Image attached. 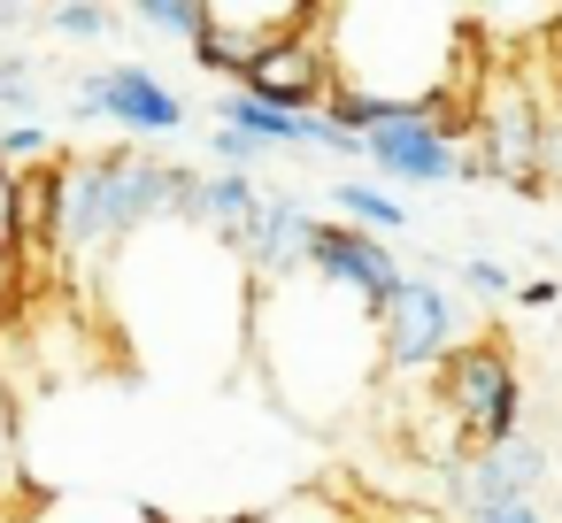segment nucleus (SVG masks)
<instances>
[{
	"mask_svg": "<svg viewBox=\"0 0 562 523\" xmlns=\"http://www.w3.org/2000/svg\"><path fill=\"white\" fill-rule=\"evenodd\" d=\"M362 162L393 185H470L462 162V109H424V116H378L362 124Z\"/></svg>",
	"mask_w": 562,
	"mask_h": 523,
	"instance_id": "nucleus-6",
	"label": "nucleus"
},
{
	"mask_svg": "<svg viewBox=\"0 0 562 523\" xmlns=\"http://www.w3.org/2000/svg\"><path fill=\"white\" fill-rule=\"evenodd\" d=\"M255 523H355L339 500H324V492H308V500H285V508H270V515H255Z\"/></svg>",
	"mask_w": 562,
	"mask_h": 523,
	"instance_id": "nucleus-17",
	"label": "nucleus"
},
{
	"mask_svg": "<svg viewBox=\"0 0 562 523\" xmlns=\"http://www.w3.org/2000/svg\"><path fill=\"white\" fill-rule=\"evenodd\" d=\"M32 24V9H16V0H0V32H24Z\"/></svg>",
	"mask_w": 562,
	"mask_h": 523,
	"instance_id": "nucleus-23",
	"label": "nucleus"
},
{
	"mask_svg": "<svg viewBox=\"0 0 562 523\" xmlns=\"http://www.w3.org/2000/svg\"><path fill=\"white\" fill-rule=\"evenodd\" d=\"M132 16L147 24V32H170V39H201V24H209V9L201 0H132Z\"/></svg>",
	"mask_w": 562,
	"mask_h": 523,
	"instance_id": "nucleus-14",
	"label": "nucleus"
},
{
	"mask_svg": "<svg viewBox=\"0 0 562 523\" xmlns=\"http://www.w3.org/2000/svg\"><path fill=\"white\" fill-rule=\"evenodd\" d=\"M0 254H16V170L0 162Z\"/></svg>",
	"mask_w": 562,
	"mask_h": 523,
	"instance_id": "nucleus-20",
	"label": "nucleus"
},
{
	"mask_svg": "<svg viewBox=\"0 0 562 523\" xmlns=\"http://www.w3.org/2000/svg\"><path fill=\"white\" fill-rule=\"evenodd\" d=\"M547 55H554V62H562V24H554V47H547ZM554 78H562V70H554Z\"/></svg>",
	"mask_w": 562,
	"mask_h": 523,
	"instance_id": "nucleus-26",
	"label": "nucleus"
},
{
	"mask_svg": "<svg viewBox=\"0 0 562 523\" xmlns=\"http://www.w3.org/2000/svg\"><path fill=\"white\" fill-rule=\"evenodd\" d=\"M0 308H9V254H0Z\"/></svg>",
	"mask_w": 562,
	"mask_h": 523,
	"instance_id": "nucleus-25",
	"label": "nucleus"
},
{
	"mask_svg": "<svg viewBox=\"0 0 562 523\" xmlns=\"http://www.w3.org/2000/svg\"><path fill=\"white\" fill-rule=\"evenodd\" d=\"M462 162L470 185H508L524 201H539V101H531V70L485 55L462 101Z\"/></svg>",
	"mask_w": 562,
	"mask_h": 523,
	"instance_id": "nucleus-3",
	"label": "nucleus"
},
{
	"mask_svg": "<svg viewBox=\"0 0 562 523\" xmlns=\"http://www.w3.org/2000/svg\"><path fill=\"white\" fill-rule=\"evenodd\" d=\"M454 285H462L470 308H493V300L516 293V270H508L501 254H462V262H454Z\"/></svg>",
	"mask_w": 562,
	"mask_h": 523,
	"instance_id": "nucleus-13",
	"label": "nucleus"
},
{
	"mask_svg": "<svg viewBox=\"0 0 562 523\" xmlns=\"http://www.w3.org/2000/svg\"><path fill=\"white\" fill-rule=\"evenodd\" d=\"M47 147H55L47 124H9V132H0V162H9V170H16V162H40Z\"/></svg>",
	"mask_w": 562,
	"mask_h": 523,
	"instance_id": "nucleus-18",
	"label": "nucleus"
},
{
	"mask_svg": "<svg viewBox=\"0 0 562 523\" xmlns=\"http://www.w3.org/2000/svg\"><path fill=\"white\" fill-rule=\"evenodd\" d=\"M431 385H439V400H447L470 454L524 439V377H516V354L501 339H470L462 354H447L431 369Z\"/></svg>",
	"mask_w": 562,
	"mask_h": 523,
	"instance_id": "nucleus-5",
	"label": "nucleus"
},
{
	"mask_svg": "<svg viewBox=\"0 0 562 523\" xmlns=\"http://www.w3.org/2000/svg\"><path fill=\"white\" fill-rule=\"evenodd\" d=\"M462 523H547V515H539V500H516V508H477Z\"/></svg>",
	"mask_w": 562,
	"mask_h": 523,
	"instance_id": "nucleus-21",
	"label": "nucleus"
},
{
	"mask_svg": "<svg viewBox=\"0 0 562 523\" xmlns=\"http://www.w3.org/2000/svg\"><path fill=\"white\" fill-rule=\"evenodd\" d=\"M516 300H524V308H554L562 285H554V277H531V285H516Z\"/></svg>",
	"mask_w": 562,
	"mask_h": 523,
	"instance_id": "nucleus-22",
	"label": "nucleus"
},
{
	"mask_svg": "<svg viewBox=\"0 0 562 523\" xmlns=\"http://www.w3.org/2000/svg\"><path fill=\"white\" fill-rule=\"evenodd\" d=\"M186 116H193L186 93L170 78H155L147 62H109L70 86V124H116L132 139H170V132H186Z\"/></svg>",
	"mask_w": 562,
	"mask_h": 523,
	"instance_id": "nucleus-7",
	"label": "nucleus"
},
{
	"mask_svg": "<svg viewBox=\"0 0 562 523\" xmlns=\"http://www.w3.org/2000/svg\"><path fill=\"white\" fill-rule=\"evenodd\" d=\"M308 270H316V277H331L339 293H355L370 316H385V308H393V293L408 285V270H401V254H393L385 239L347 231V224H324V216H316V231H308Z\"/></svg>",
	"mask_w": 562,
	"mask_h": 523,
	"instance_id": "nucleus-9",
	"label": "nucleus"
},
{
	"mask_svg": "<svg viewBox=\"0 0 562 523\" xmlns=\"http://www.w3.org/2000/svg\"><path fill=\"white\" fill-rule=\"evenodd\" d=\"M247 362L262 369L278 408L301 416V423H339L347 408L378 400V377H385L378 316L355 293H339L331 277H316V270L255 293Z\"/></svg>",
	"mask_w": 562,
	"mask_h": 523,
	"instance_id": "nucleus-2",
	"label": "nucleus"
},
{
	"mask_svg": "<svg viewBox=\"0 0 562 523\" xmlns=\"http://www.w3.org/2000/svg\"><path fill=\"white\" fill-rule=\"evenodd\" d=\"M331 208L347 216V231H370V239H393V231H408V208H401L393 193H378L370 178H347V185H331Z\"/></svg>",
	"mask_w": 562,
	"mask_h": 523,
	"instance_id": "nucleus-12",
	"label": "nucleus"
},
{
	"mask_svg": "<svg viewBox=\"0 0 562 523\" xmlns=\"http://www.w3.org/2000/svg\"><path fill=\"white\" fill-rule=\"evenodd\" d=\"M239 93H255V101H270V109H285V116H324V101H331L324 9H308V24H301L293 39H278V47L239 78Z\"/></svg>",
	"mask_w": 562,
	"mask_h": 523,
	"instance_id": "nucleus-8",
	"label": "nucleus"
},
{
	"mask_svg": "<svg viewBox=\"0 0 562 523\" xmlns=\"http://www.w3.org/2000/svg\"><path fill=\"white\" fill-rule=\"evenodd\" d=\"M324 62H331V101L324 116L362 139L378 116H424V109H462L470 78L485 62L477 24L454 9H324Z\"/></svg>",
	"mask_w": 562,
	"mask_h": 523,
	"instance_id": "nucleus-1",
	"label": "nucleus"
},
{
	"mask_svg": "<svg viewBox=\"0 0 562 523\" xmlns=\"http://www.w3.org/2000/svg\"><path fill=\"white\" fill-rule=\"evenodd\" d=\"M0 500H24V492H16V416H9V385H0Z\"/></svg>",
	"mask_w": 562,
	"mask_h": 523,
	"instance_id": "nucleus-19",
	"label": "nucleus"
},
{
	"mask_svg": "<svg viewBox=\"0 0 562 523\" xmlns=\"http://www.w3.org/2000/svg\"><path fill=\"white\" fill-rule=\"evenodd\" d=\"M0 109L32 116L40 109V78H32V55H0Z\"/></svg>",
	"mask_w": 562,
	"mask_h": 523,
	"instance_id": "nucleus-16",
	"label": "nucleus"
},
{
	"mask_svg": "<svg viewBox=\"0 0 562 523\" xmlns=\"http://www.w3.org/2000/svg\"><path fill=\"white\" fill-rule=\"evenodd\" d=\"M55 39H109L116 32V9H93V0H63V9H47L40 16Z\"/></svg>",
	"mask_w": 562,
	"mask_h": 523,
	"instance_id": "nucleus-15",
	"label": "nucleus"
},
{
	"mask_svg": "<svg viewBox=\"0 0 562 523\" xmlns=\"http://www.w3.org/2000/svg\"><path fill=\"white\" fill-rule=\"evenodd\" d=\"M470 339H485V331H477V308L447 285V262L408 270V285H401L393 308L378 316V354H385V377H393V385L431 377V369H439L447 354H462Z\"/></svg>",
	"mask_w": 562,
	"mask_h": 523,
	"instance_id": "nucleus-4",
	"label": "nucleus"
},
{
	"mask_svg": "<svg viewBox=\"0 0 562 523\" xmlns=\"http://www.w3.org/2000/svg\"><path fill=\"white\" fill-rule=\"evenodd\" d=\"M308 231H316V208H308L301 193H270V201H262V216L232 239L239 270L255 277V293H262V285H285V277L308 270Z\"/></svg>",
	"mask_w": 562,
	"mask_h": 523,
	"instance_id": "nucleus-11",
	"label": "nucleus"
},
{
	"mask_svg": "<svg viewBox=\"0 0 562 523\" xmlns=\"http://www.w3.org/2000/svg\"><path fill=\"white\" fill-rule=\"evenodd\" d=\"M0 523H32V500H0Z\"/></svg>",
	"mask_w": 562,
	"mask_h": 523,
	"instance_id": "nucleus-24",
	"label": "nucleus"
},
{
	"mask_svg": "<svg viewBox=\"0 0 562 523\" xmlns=\"http://www.w3.org/2000/svg\"><path fill=\"white\" fill-rule=\"evenodd\" d=\"M539 477H547V439H508V446H485V454H470L454 477H447V508H454V523L462 515H477V508H516V500H531L539 492Z\"/></svg>",
	"mask_w": 562,
	"mask_h": 523,
	"instance_id": "nucleus-10",
	"label": "nucleus"
}]
</instances>
